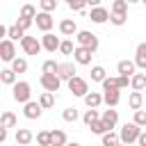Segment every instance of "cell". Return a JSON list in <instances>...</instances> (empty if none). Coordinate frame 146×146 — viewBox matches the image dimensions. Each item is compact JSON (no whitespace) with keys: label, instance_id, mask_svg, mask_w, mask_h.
I'll list each match as a JSON object with an SVG mask.
<instances>
[{"label":"cell","instance_id":"obj_31","mask_svg":"<svg viewBox=\"0 0 146 146\" xmlns=\"http://www.w3.org/2000/svg\"><path fill=\"white\" fill-rule=\"evenodd\" d=\"M36 144H39V146H52V132H50V130L36 132Z\"/></svg>","mask_w":146,"mask_h":146},{"label":"cell","instance_id":"obj_38","mask_svg":"<svg viewBox=\"0 0 146 146\" xmlns=\"http://www.w3.org/2000/svg\"><path fill=\"white\" fill-rule=\"evenodd\" d=\"M110 23L116 25V27H121V25L128 23V14H112V16H110Z\"/></svg>","mask_w":146,"mask_h":146},{"label":"cell","instance_id":"obj_28","mask_svg":"<svg viewBox=\"0 0 146 146\" xmlns=\"http://www.w3.org/2000/svg\"><path fill=\"white\" fill-rule=\"evenodd\" d=\"M107 78H110V75H107V71H105L103 66H91V80H94V82H100V84H103Z\"/></svg>","mask_w":146,"mask_h":146},{"label":"cell","instance_id":"obj_20","mask_svg":"<svg viewBox=\"0 0 146 146\" xmlns=\"http://www.w3.org/2000/svg\"><path fill=\"white\" fill-rule=\"evenodd\" d=\"M82 100H84V105H87L89 110H96V107L103 103V94H98V91H89Z\"/></svg>","mask_w":146,"mask_h":146},{"label":"cell","instance_id":"obj_5","mask_svg":"<svg viewBox=\"0 0 146 146\" xmlns=\"http://www.w3.org/2000/svg\"><path fill=\"white\" fill-rule=\"evenodd\" d=\"M21 48L25 50V55H39L41 50H43V46H41V39H36V36H25L23 41H21Z\"/></svg>","mask_w":146,"mask_h":146},{"label":"cell","instance_id":"obj_30","mask_svg":"<svg viewBox=\"0 0 146 146\" xmlns=\"http://www.w3.org/2000/svg\"><path fill=\"white\" fill-rule=\"evenodd\" d=\"M18 16H21V18H30V21H34V18L39 16V11H36V7H34V5H23Z\"/></svg>","mask_w":146,"mask_h":146},{"label":"cell","instance_id":"obj_36","mask_svg":"<svg viewBox=\"0 0 146 146\" xmlns=\"http://www.w3.org/2000/svg\"><path fill=\"white\" fill-rule=\"evenodd\" d=\"M62 119H64L66 123H75V121L80 119V112H78L75 107H66V110L62 112Z\"/></svg>","mask_w":146,"mask_h":146},{"label":"cell","instance_id":"obj_9","mask_svg":"<svg viewBox=\"0 0 146 146\" xmlns=\"http://www.w3.org/2000/svg\"><path fill=\"white\" fill-rule=\"evenodd\" d=\"M110 16H112V11H107L105 7H94V9L89 11V18H91V23H96V25H103V23H107V21H110Z\"/></svg>","mask_w":146,"mask_h":146},{"label":"cell","instance_id":"obj_43","mask_svg":"<svg viewBox=\"0 0 146 146\" xmlns=\"http://www.w3.org/2000/svg\"><path fill=\"white\" fill-rule=\"evenodd\" d=\"M16 25H18V27H21L23 32H27V30H30V27L34 25V21H30V18H21V16H18V21H16Z\"/></svg>","mask_w":146,"mask_h":146},{"label":"cell","instance_id":"obj_50","mask_svg":"<svg viewBox=\"0 0 146 146\" xmlns=\"http://www.w3.org/2000/svg\"><path fill=\"white\" fill-rule=\"evenodd\" d=\"M144 91H146V89H144Z\"/></svg>","mask_w":146,"mask_h":146},{"label":"cell","instance_id":"obj_34","mask_svg":"<svg viewBox=\"0 0 146 146\" xmlns=\"http://www.w3.org/2000/svg\"><path fill=\"white\" fill-rule=\"evenodd\" d=\"M103 91H121L119 89V75H110L103 82Z\"/></svg>","mask_w":146,"mask_h":146},{"label":"cell","instance_id":"obj_7","mask_svg":"<svg viewBox=\"0 0 146 146\" xmlns=\"http://www.w3.org/2000/svg\"><path fill=\"white\" fill-rule=\"evenodd\" d=\"M0 59L2 62H14L16 59V46H14V41H9V39H2L0 41Z\"/></svg>","mask_w":146,"mask_h":146},{"label":"cell","instance_id":"obj_18","mask_svg":"<svg viewBox=\"0 0 146 146\" xmlns=\"http://www.w3.org/2000/svg\"><path fill=\"white\" fill-rule=\"evenodd\" d=\"M135 64H137V68L146 71V41L135 48Z\"/></svg>","mask_w":146,"mask_h":146},{"label":"cell","instance_id":"obj_44","mask_svg":"<svg viewBox=\"0 0 146 146\" xmlns=\"http://www.w3.org/2000/svg\"><path fill=\"white\" fill-rule=\"evenodd\" d=\"M68 9H73V11H84L87 9V2H68Z\"/></svg>","mask_w":146,"mask_h":146},{"label":"cell","instance_id":"obj_27","mask_svg":"<svg viewBox=\"0 0 146 146\" xmlns=\"http://www.w3.org/2000/svg\"><path fill=\"white\" fill-rule=\"evenodd\" d=\"M57 71H59V62H55V59H46V62L41 64V73L57 75Z\"/></svg>","mask_w":146,"mask_h":146},{"label":"cell","instance_id":"obj_49","mask_svg":"<svg viewBox=\"0 0 146 146\" xmlns=\"http://www.w3.org/2000/svg\"><path fill=\"white\" fill-rule=\"evenodd\" d=\"M119 146H128V144H119Z\"/></svg>","mask_w":146,"mask_h":146},{"label":"cell","instance_id":"obj_23","mask_svg":"<svg viewBox=\"0 0 146 146\" xmlns=\"http://www.w3.org/2000/svg\"><path fill=\"white\" fill-rule=\"evenodd\" d=\"M130 87H132V91H144L146 89V73H135L130 78Z\"/></svg>","mask_w":146,"mask_h":146},{"label":"cell","instance_id":"obj_42","mask_svg":"<svg viewBox=\"0 0 146 146\" xmlns=\"http://www.w3.org/2000/svg\"><path fill=\"white\" fill-rule=\"evenodd\" d=\"M132 123H137L139 128H146V110H139V112H135V116H132Z\"/></svg>","mask_w":146,"mask_h":146},{"label":"cell","instance_id":"obj_12","mask_svg":"<svg viewBox=\"0 0 146 146\" xmlns=\"http://www.w3.org/2000/svg\"><path fill=\"white\" fill-rule=\"evenodd\" d=\"M75 64L73 62H59V71H57V75H59V80H66V82H71L73 78H75Z\"/></svg>","mask_w":146,"mask_h":146},{"label":"cell","instance_id":"obj_10","mask_svg":"<svg viewBox=\"0 0 146 146\" xmlns=\"http://www.w3.org/2000/svg\"><path fill=\"white\" fill-rule=\"evenodd\" d=\"M41 46H43V50L55 52V50H59V48H62V41H59V36H55L52 32H48V34H43V36H41Z\"/></svg>","mask_w":146,"mask_h":146},{"label":"cell","instance_id":"obj_1","mask_svg":"<svg viewBox=\"0 0 146 146\" xmlns=\"http://www.w3.org/2000/svg\"><path fill=\"white\" fill-rule=\"evenodd\" d=\"M144 130L137 125V123H123L121 125V130H119V139H121V144H128V146H132L137 139H139V135H141Z\"/></svg>","mask_w":146,"mask_h":146},{"label":"cell","instance_id":"obj_32","mask_svg":"<svg viewBox=\"0 0 146 146\" xmlns=\"http://www.w3.org/2000/svg\"><path fill=\"white\" fill-rule=\"evenodd\" d=\"M52 132V146H66L68 144V137L64 130H50Z\"/></svg>","mask_w":146,"mask_h":146},{"label":"cell","instance_id":"obj_26","mask_svg":"<svg viewBox=\"0 0 146 146\" xmlns=\"http://www.w3.org/2000/svg\"><path fill=\"white\" fill-rule=\"evenodd\" d=\"M82 121H84L87 128H91L96 121H100V112H98V110H87V112L82 114Z\"/></svg>","mask_w":146,"mask_h":146},{"label":"cell","instance_id":"obj_39","mask_svg":"<svg viewBox=\"0 0 146 146\" xmlns=\"http://www.w3.org/2000/svg\"><path fill=\"white\" fill-rule=\"evenodd\" d=\"M75 48H78V46H73V41H71V39H64V41H62L59 52H62V55H73V52H75Z\"/></svg>","mask_w":146,"mask_h":146},{"label":"cell","instance_id":"obj_11","mask_svg":"<svg viewBox=\"0 0 146 146\" xmlns=\"http://www.w3.org/2000/svg\"><path fill=\"white\" fill-rule=\"evenodd\" d=\"M91 57H94V52L87 50V48H82V46H78L75 52H73V62L80 64V66H89L91 64Z\"/></svg>","mask_w":146,"mask_h":146},{"label":"cell","instance_id":"obj_4","mask_svg":"<svg viewBox=\"0 0 146 146\" xmlns=\"http://www.w3.org/2000/svg\"><path fill=\"white\" fill-rule=\"evenodd\" d=\"M68 91H71L73 96H80V98H84V96L89 94V84H87V80H84V78L75 75V78L68 82Z\"/></svg>","mask_w":146,"mask_h":146},{"label":"cell","instance_id":"obj_15","mask_svg":"<svg viewBox=\"0 0 146 146\" xmlns=\"http://www.w3.org/2000/svg\"><path fill=\"white\" fill-rule=\"evenodd\" d=\"M135 68H137L135 59H121V62L116 64V71H119V75H123V78H132V75H135Z\"/></svg>","mask_w":146,"mask_h":146},{"label":"cell","instance_id":"obj_17","mask_svg":"<svg viewBox=\"0 0 146 146\" xmlns=\"http://www.w3.org/2000/svg\"><path fill=\"white\" fill-rule=\"evenodd\" d=\"M100 121H103V123H105V125H107V128L112 130V128H114V125L119 123V112L110 107V110H105V112L100 114Z\"/></svg>","mask_w":146,"mask_h":146},{"label":"cell","instance_id":"obj_3","mask_svg":"<svg viewBox=\"0 0 146 146\" xmlns=\"http://www.w3.org/2000/svg\"><path fill=\"white\" fill-rule=\"evenodd\" d=\"M75 46H82V48L96 52V50H98V36H96L94 32H89V30H80V32L75 34Z\"/></svg>","mask_w":146,"mask_h":146},{"label":"cell","instance_id":"obj_13","mask_svg":"<svg viewBox=\"0 0 146 146\" xmlns=\"http://www.w3.org/2000/svg\"><path fill=\"white\" fill-rule=\"evenodd\" d=\"M43 114V107L39 105V100H30L27 105H23V116L25 119H39Z\"/></svg>","mask_w":146,"mask_h":146},{"label":"cell","instance_id":"obj_29","mask_svg":"<svg viewBox=\"0 0 146 146\" xmlns=\"http://www.w3.org/2000/svg\"><path fill=\"white\" fill-rule=\"evenodd\" d=\"M0 80H2V84H9V87H14L18 80H16V73L11 71V68H2L0 71Z\"/></svg>","mask_w":146,"mask_h":146},{"label":"cell","instance_id":"obj_22","mask_svg":"<svg viewBox=\"0 0 146 146\" xmlns=\"http://www.w3.org/2000/svg\"><path fill=\"white\" fill-rule=\"evenodd\" d=\"M119 100H121V91H103V103L107 105V107H116L119 105Z\"/></svg>","mask_w":146,"mask_h":146},{"label":"cell","instance_id":"obj_47","mask_svg":"<svg viewBox=\"0 0 146 146\" xmlns=\"http://www.w3.org/2000/svg\"><path fill=\"white\" fill-rule=\"evenodd\" d=\"M7 132H9V130H5V128H0V141H2V144L7 141Z\"/></svg>","mask_w":146,"mask_h":146},{"label":"cell","instance_id":"obj_8","mask_svg":"<svg viewBox=\"0 0 146 146\" xmlns=\"http://www.w3.org/2000/svg\"><path fill=\"white\" fill-rule=\"evenodd\" d=\"M34 25H36L43 34H48V32L52 30V25H55V18H52L50 14H46V11H39V16L34 18Z\"/></svg>","mask_w":146,"mask_h":146},{"label":"cell","instance_id":"obj_6","mask_svg":"<svg viewBox=\"0 0 146 146\" xmlns=\"http://www.w3.org/2000/svg\"><path fill=\"white\" fill-rule=\"evenodd\" d=\"M39 82H41V87H43L48 94H55V91H59V87H62L59 75H48V73H41Z\"/></svg>","mask_w":146,"mask_h":146},{"label":"cell","instance_id":"obj_46","mask_svg":"<svg viewBox=\"0 0 146 146\" xmlns=\"http://www.w3.org/2000/svg\"><path fill=\"white\" fill-rule=\"evenodd\" d=\"M137 146H146V132H141V135H139V139H137Z\"/></svg>","mask_w":146,"mask_h":146},{"label":"cell","instance_id":"obj_45","mask_svg":"<svg viewBox=\"0 0 146 146\" xmlns=\"http://www.w3.org/2000/svg\"><path fill=\"white\" fill-rule=\"evenodd\" d=\"M130 84V78H123V75H119V89H125Z\"/></svg>","mask_w":146,"mask_h":146},{"label":"cell","instance_id":"obj_40","mask_svg":"<svg viewBox=\"0 0 146 146\" xmlns=\"http://www.w3.org/2000/svg\"><path fill=\"white\" fill-rule=\"evenodd\" d=\"M39 7H41V11L50 14V11H55V9H57V0H41V2H39Z\"/></svg>","mask_w":146,"mask_h":146},{"label":"cell","instance_id":"obj_14","mask_svg":"<svg viewBox=\"0 0 146 146\" xmlns=\"http://www.w3.org/2000/svg\"><path fill=\"white\" fill-rule=\"evenodd\" d=\"M14 139H16V144H18V146H27V144H32V141H34V132H32L30 128H16Z\"/></svg>","mask_w":146,"mask_h":146},{"label":"cell","instance_id":"obj_37","mask_svg":"<svg viewBox=\"0 0 146 146\" xmlns=\"http://www.w3.org/2000/svg\"><path fill=\"white\" fill-rule=\"evenodd\" d=\"M110 11H112V14H128V2H125V0H114Z\"/></svg>","mask_w":146,"mask_h":146},{"label":"cell","instance_id":"obj_24","mask_svg":"<svg viewBox=\"0 0 146 146\" xmlns=\"http://www.w3.org/2000/svg\"><path fill=\"white\" fill-rule=\"evenodd\" d=\"M119 144H121V139H119V132H114V130H110L100 137V146H119Z\"/></svg>","mask_w":146,"mask_h":146},{"label":"cell","instance_id":"obj_41","mask_svg":"<svg viewBox=\"0 0 146 146\" xmlns=\"http://www.w3.org/2000/svg\"><path fill=\"white\" fill-rule=\"evenodd\" d=\"M89 130H91V132H94V135H100V137H103V135H105V132H110V128H107V125H105V123H103V121H96V123H94V125H91V128H89Z\"/></svg>","mask_w":146,"mask_h":146},{"label":"cell","instance_id":"obj_48","mask_svg":"<svg viewBox=\"0 0 146 146\" xmlns=\"http://www.w3.org/2000/svg\"><path fill=\"white\" fill-rule=\"evenodd\" d=\"M66 146H80V144H78V141H68Z\"/></svg>","mask_w":146,"mask_h":146},{"label":"cell","instance_id":"obj_2","mask_svg":"<svg viewBox=\"0 0 146 146\" xmlns=\"http://www.w3.org/2000/svg\"><path fill=\"white\" fill-rule=\"evenodd\" d=\"M11 96H14V100H16V103H23V105H27V103L32 100V87H30V82H25V80H18V82L11 87Z\"/></svg>","mask_w":146,"mask_h":146},{"label":"cell","instance_id":"obj_16","mask_svg":"<svg viewBox=\"0 0 146 146\" xmlns=\"http://www.w3.org/2000/svg\"><path fill=\"white\" fill-rule=\"evenodd\" d=\"M59 32H62L64 36H75L80 30H78V25H75L73 18H64V21L59 23Z\"/></svg>","mask_w":146,"mask_h":146},{"label":"cell","instance_id":"obj_21","mask_svg":"<svg viewBox=\"0 0 146 146\" xmlns=\"http://www.w3.org/2000/svg\"><path fill=\"white\" fill-rule=\"evenodd\" d=\"M128 105H130V110L139 112V110L144 107V94H141V91H132V94L128 96Z\"/></svg>","mask_w":146,"mask_h":146},{"label":"cell","instance_id":"obj_19","mask_svg":"<svg viewBox=\"0 0 146 146\" xmlns=\"http://www.w3.org/2000/svg\"><path fill=\"white\" fill-rule=\"evenodd\" d=\"M18 125V119H16V114L14 112H2V116H0V128H5V130H9V128H16Z\"/></svg>","mask_w":146,"mask_h":146},{"label":"cell","instance_id":"obj_25","mask_svg":"<svg viewBox=\"0 0 146 146\" xmlns=\"http://www.w3.org/2000/svg\"><path fill=\"white\" fill-rule=\"evenodd\" d=\"M25 36H27V34H25L16 23H14V25H9V30H7V39H9V41H23Z\"/></svg>","mask_w":146,"mask_h":146},{"label":"cell","instance_id":"obj_35","mask_svg":"<svg viewBox=\"0 0 146 146\" xmlns=\"http://www.w3.org/2000/svg\"><path fill=\"white\" fill-rule=\"evenodd\" d=\"M39 105H41L43 110H50V107L55 105V94H48V91H43V94L39 96Z\"/></svg>","mask_w":146,"mask_h":146},{"label":"cell","instance_id":"obj_33","mask_svg":"<svg viewBox=\"0 0 146 146\" xmlns=\"http://www.w3.org/2000/svg\"><path fill=\"white\" fill-rule=\"evenodd\" d=\"M11 71L18 75V73H25L27 71V59L25 57H16L14 62H11Z\"/></svg>","mask_w":146,"mask_h":146}]
</instances>
